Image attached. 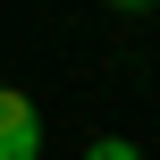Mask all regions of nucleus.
Listing matches in <instances>:
<instances>
[{
  "instance_id": "f257e3e1",
  "label": "nucleus",
  "mask_w": 160,
  "mask_h": 160,
  "mask_svg": "<svg viewBox=\"0 0 160 160\" xmlns=\"http://www.w3.org/2000/svg\"><path fill=\"white\" fill-rule=\"evenodd\" d=\"M0 160H42V110L17 84H0Z\"/></svg>"
},
{
  "instance_id": "f03ea898",
  "label": "nucleus",
  "mask_w": 160,
  "mask_h": 160,
  "mask_svg": "<svg viewBox=\"0 0 160 160\" xmlns=\"http://www.w3.org/2000/svg\"><path fill=\"white\" fill-rule=\"evenodd\" d=\"M84 160H143V152H135L127 135H101V143H84Z\"/></svg>"
}]
</instances>
